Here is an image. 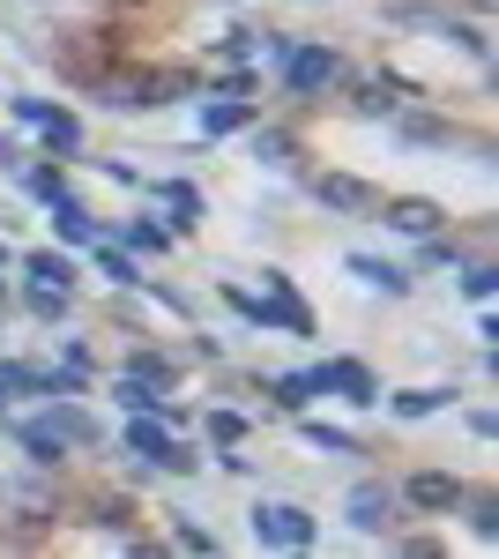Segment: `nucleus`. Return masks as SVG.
Wrapping results in <instances>:
<instances>
[{
    "mask_svg": "<svg viewBox=\"0 0 499 559\" xmlns=\"http://www.w3.org/2000/svg\"><path fill=\"white\" fill-rule=\"evenodd\" d=\"M253 537L276 545V552H306V545H313V515L292 508V500H261V508H253Z\"/></svg>",
    "mask_w": 499,
    "mask_h": 559,
    "instance_id": "1",
    "label": "nucleus"
},
{
    "mask_svg": "<svg viewBox=\"0 0 499 559\" xmlns=\"http://www.w3.org/2000/svg\"><path fill=\"white\" fill-rule=\"evenodd\" d=\"M15 120H23V128H38L52 150H75V134H83L68 112H52V105H38V97H15Z\"/></svg>",
    "mask_w": 499,
    "mask_h": 559,
    "instance_id": "2",
    "label": "nucleus"
},
{
    "mask_svg": "<svg viewBox=\"0 0 499 559\" xmlns=\"http://www.w3.org/2000/svg\"><path fill=\"white\" fill-rule=\"evenodd\" d=\"M329 210H351V216H366V210H380V194L366 187V179H351V173H321V187H313Z\"/></svg>",
    "mask_w": 499,
    "mask_h": 559,
    "instance_id": "3",
    "label": "nucleus"
},
{
    "mask_svg": "<svg viewBox=\"0 0 499 559\" xmlns=\"http://www.w3.org/2000/svg\"><path fill=\"white\" fill-rule=\"evenodd\" d=\"M388 224H395V231H411V239H432V231L448 224V210H440V202H425V194H403V202H388Z\"/></svg>",
    "mask_w": 499,
    "mask_h": 559,
    "instance_id": "4",
    "label": "nucleus"
},
{
    "mask_svg": "<svg viewBox=\"0 0 499 559\" xmlns=\"http://www.w3.org/2000/svg\"><path fill=\"white\" fill-rule=\"evenodd\" d=\"M335 75H343V60L321 52V45H298V52H292V90H329Z\"/></svg>",
    "mask_w": 499,
    "mask_h": 559,
    "instance_id": "5",
    "label": "nucleus"
},
{
    "mask_svg": "<svg viewBox=\"0 0 499 559\" xmlns=\"http://www.w3.org/2000/svg\"><path fill=\"white\" fill-rule=\"evenodd\" d=\"M351 522H358V530H388V522H395V492H388V485H358V492H351Z\"/></svg>",
    "mask_w": 499,
    "mask_h": 559,
    "instance_id": "6",
    "label": "nucleus"
},
{
    "mask_svg": "<svg viewBox=\"0 0 499 559\" xmlns=\"http://www.w3.org/2000/svg\"><path fill=\"white\" fill-rule=\"evenodd\" d=\"M127 448H134V455H150V463H165V471H187V455L171 448V432H165V426H142V418H134Z\"/></svg>",
    "mask_w": 499,
    "mask_h": 559,
    "instance_id": "7",
    "label": "nucleus"
},
{
    "mask_svg": "<svg viewBox=\"0 0 499 559\" xmlns=\"http://www.w3.org/2000/svg\"><path fill=\"white\" fill-rule=\"evenodd\" d=\"M411 500L440 515V508H455V500H462V485H455L448 471H417V477H411Z\"/></svg>",
    "mask_w": 499,
    "mask_h": 559,
    "instance_id": "8",
    "label": "nucleus"
},
{
    "mask_svg": "<svg viewBox=\"0 0 499 559\" xmlns=\"http://www.w3.org/2000/svg\"><path fill=\"white\" fill-rule=\"evenodd\" d=\"M313 381H321V388H343V395H351V403H380V388L366 381V366H321V373H313Z\"/></svg>",
    "mask_w": 499,
    "mask_h": 559,
    "instance_id": "9",
    "label": "nucleus"
},
{
    "mask_svg": "<svg viewBox=\"0 0 499 559\" xmlns=\"http://www.w3.org/2000/svg\"><path fill=\"white\" fill-rule=\"evenodd\" d=\"M15 440H23V455H31V463H60V448H68L52 418H38V426H23V432H15Z\"/></svg>",
    "mask_w": 499,
    "mask_h": 559,
    "instance_id": "10",
    "label": "nucleus"
},
{
    "mask_svg": "<svg viewBox=\"0 0 499 559\" xmlns=\"http://www.w3.org/2000/svg\"><path fill=\"white\" fill-rule=\"evenodd\" d=\"M52 231H60L68 247H90V239H97V224L83 216V202H52Z\"/></svg>",
    "mask_w": 499,
    "mask_h": 559,
    "instance_id": "11",
    "label": "nucleus"
},
{
    "mask_svg": "<svg viewBox=\"0 0 499 559\" xmlns=\"http://www.w3.org/2000/svg\"><path fill=\"white\" fill-rule=\"evenodd\" d=\"M351 276H366V284H380V292H403V284H411V276H403V269H388V261H351Z\"/></svg>",
    "mask_w": 499,
    "mask_h": 559,
    "instance_id": "12",
    "label": "nucleus"
},
{
    "mask_svg": "<svg viewBox=\"0 0 499 559\" xmlns=\"http://www.w3.org/2000/svg\"><path fill=\"white\" fill-rule=\"evenodd\" d=\"M440 403H448V388H403V395H395L403 418H425V411H440Z\"/></svg>",
    "mask_w": 499,
    "mask_h": 559,
    "instance_id": "13",
    "label": "nucleus"
},
{
    "mask_svg": "<svg viewBox=\"0 0 499 559\" xmlns=\"http://www.w3.org/2000/svg\"><path fill=\"white\" fill-rule=\"evenodd\" d=\"M358 105H366V112H388V105H403V83H395V75H373Z\"/></svg>",
    "mask_w": 499,
    "mask_h": 559,
    "instance_id": "14",
    "label": "nucleus"
},
{
    "mask_svg": "<svg viewBox=\"0 0 499 559\" xmlns=\"http://www.w3.org/2000/svg\"><path fill=\"white\" fill-rule=\"evenodd\" d=\"M202 128H209V134H231V128H247V105H209V112H202Z\"/></svg>",
    "mask_w": 499,
    "mask_h": 559,
    "instance_id": "15",
    "label": "nucleus"
},
{
    "mask_svg": "<svg viewBox=\"0 0 499 559\" xmlns=\"http://www.w3.org/2000/svg\"><path fill=\"white\" fill-rule=\"evenodd\" d=\"M31 276L52 284V292H68V261H60V254H31Z\"/></svg>",
    "mask_w": 499,
    "mask_h": 559,
    "instance_id": "16",
    "label": "nucleus"
},
{
    "mask_svg": "<svg viewBox=\"0 0 499 559\" xmlns=\"http://www.w3.org/2000/svg\"><path fill=\"white\" fill-rule=\"evenodd\" d=\"M492 284H499V269H485V261L462 269V292H470V299H492Z\"/></svg>",
    "mask_w": 499,
    "mask_h": 559,
    "instance_id": "17",
    "label": "nucleus"
},
{
    "mask_svg": "<svg viewBox=\"0 0 499 559\" xmlns=\"http://www.w3.org/2000/svg\"><path fill=\"white\" fill-rule=\"evenodd\" d=\"M127 239H134L142 254H165V231H157V224H142V216H134V231H127Z\"/></svg>",
    "mask_w": 499,
    "mask_h": 559,
    "instance_id": "18",
    "label": "nucleus"
},
{
    "mask_svg": "<svg viewBox=\"0 0 499 559\" xmlns=\"http://www.w3.org/2000/svg\"><path fill=\"white\" fill-rule=\"evenodd\" d=\"M284 150H292L284 134H253V157H269V165H284Z\"/></svg>",
    "mask_w": 499,
    "mask_h": 559,
    "instance_id": "19",
    "label": "nucleus"
}]
</instances>
